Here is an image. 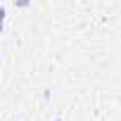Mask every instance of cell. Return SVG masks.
<instances>
[{
	"instance_id": "2",
	"label": "cell",
	"mask_w": 121,
	"mask_h": 121,
	"mask_svg": "<svg viewBox=\"0 0 121 121\" xmlns=\"http://www.w3.org/2000/svg\"><path fill=\"white\" fill-rule=\"evenodd\" d=\"M14 5H17V7H29L31 0H14Z\"/></svg>"
},
{
	"instance_id": "3",
	"label": "cell",
	"mask_w": 121,
	"mask_h": 121,
	"mask_svg": "<svg viewBox=\"0 0 121 121\" xmlns=\"http://www.w3.org/2000/svg\"><path fill=\"white\" fill-rule=\"evenodd\" d=\"M55 121H62V119H55Z\"/></svg>"
},
{
	"instance_id": "1",
	"label": "cell",
	"mask_w": 121,
	"mask_h": 121,
	"mask_svg": "<svg viewBox=\"0 0 121 121\" xmlns=\"http://www.w3.org/2000/svg\"><path fill=\"white\" fill-rule=\"evenodd\" d=\"M5 17H7V10L0 5V33H3V22H5Z\"/></svg>"
}]
</instances>
